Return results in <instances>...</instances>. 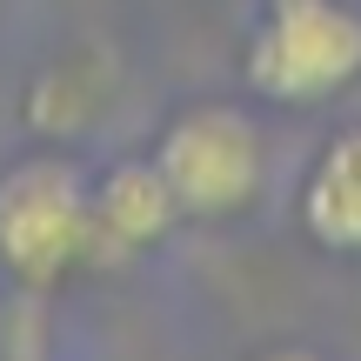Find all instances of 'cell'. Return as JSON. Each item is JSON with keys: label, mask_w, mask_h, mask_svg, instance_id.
<instances>
[{"label": "cell", "mask_w": 361, "mask_h": 361, "mask_svg": "<svg viewBox=\"0 0 361 361\" xmlns=\"http://www.w3.org/2000/svg\"><path fill=\"white\" fill-rule=\"evenodd\" d=\"M0 268L20 288H61L87 268V174L67 154H27L0 174Z\"/></svg>", "instance_id": "3957f363"}, {"label": "cell", "mask_w": 361, "mask_h": 361, "mask_svg": "<svg viewBox=\"0 0 361 361\" xmlns=\"http://www.w3.org/2000/svg\"><path fill=\"white\" fill-rule=\"evenodd\" d=\"M247 94L268 107H328L361 80L355 0H268L241 54Z\"/></svg>", "instance_id": "6da1fadb"}, {"label": "cell", "mask_w": 361, "mask_h": 361, "mask_svg": "<svg viewBox=\"0 0 361 361\" xmlns=\"http://www.w3.org/2000/svg\"><path fill=\"white\" fill-rule=\"evenodd\" d=\"M255 361H322V355H308V348H268V355H255Z\"/></svg>", "instance_id": "8992f818"}, {"label": "cell", "mask_w": 361, "mask_h": 361, "mask_svg": "<svg viewBox=\"0 0 361 361\" xmlns=\"http://www.w3.org/2000/svg\"><path fill=\"white\" fill-rule=\"evenodd\" d=\"M180 228L174 188L161 180L154 154L147 161H114L107 174L87 180V268H114L147 247H161Z\"/></svg>", "instance_id": "277c9868"}, {"label": "cell", "mask_w": 361, "mask_h": 361, "mask_svg": "<svg viewBox=\"0 0 361 361\" xmlns=\"http://www.w3.org/2000/svg\"><path fill=\"white\" fill-rule=\"evenodd\" d=\"M301 234L322 255L361 261V128H341L301 180Z\"/></svg>", "instance_id": "5b68a950"}, {"label": "cell", "mask_w": 361, "mask_h": 361, "mask_svg": "<svg viewBox=\"0 0 361 361\" xmlns=\"http://www.w3.org/2000/svg\"><path fill=\"white\" fill-rule=\"evenodd\" d=\"M154 168L174 188L180 221H234L268 188V134L247 107L201 101V107H180L161 128Z\"/></svg>", "instance_id": "7a4b0ae2"}]
</instances>
